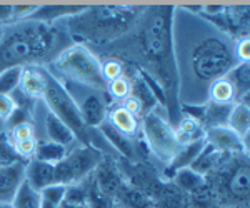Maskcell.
Instances as JSON below:
<instances>
[{
    "instance_id": "15",
    "label": "cell",
    "mask_w": 250,
    "mask_h": 208,
    "mask_svg": "<svg viewBox=\"0 0 250 208\" xmlns=\"http://www.w3.org/2000/svg\"><path fill=\"white\" fill-rule=\"evenodd\" d=\"M25 182L34 190H43L55 183V169L50 163L29 160L25 165Z\"/></svg>"
},
{
    "instance_id": "2",
    "label": "cell",
    "mask_w": 250,
    "mask_h": 208,
    "mask_svg": "<svg viewBox=\"0 0 250 208\" xmlns=\"http://www.w3.org/2000/svg\"><path fill=\"white\" fill-rule=\"evenodd\" d=\"M173 15L175 7L145 5L142 17L130 34L100 49L107 57H115L142 69L159 83L165 97L167 122L175 127L182 118V112L173 52Z\"/></svg>"
},
{
    "instance_id": "38",
    "label": "cell",
    "mask_w": 250,
    "mask_h": 208,
    "mask_svg": "<svg viewBox=\"0 0 250 208\" xmlns=\"http://www.w3.org/2000/svg\"><path fill=\"white\" fill-rule=\"evenodd\" d=\"M10 142H19V140H25V138H32L35 137V132L32 123H22V125H17L14 129H10V132H7Z\"/></svg>"
},
{
    "instance_id": "26",
    "label": "cell",
    "mask_w": 250,
    "mask_h": 208,
    "mask_svg": "<svg viewBox=\"0 0 250 208\" xmlns=\"http://www.w3.org/2000/svg\"><path fill=\"white\" fill-rule=\"evenodd\" d=\"M225 155H227V153L215 150L212 145H208V143L205 142V147L202 149V151L197 155V158L193 160V163L188 167V169H192L193 171H197L199 175L205 177L208 171H212L217 165H219L222 160H224Z\"/></svg>"
},
{
    "instance_id": "12",
    "label": "cell",
    "mask_w": 250,
    "mask_h": 208,
    "mask_svg": "<svg viewBox=\"0 0 250 208\" xmlns=\"http://www.w3.org/2000/svg\"><path fill=\"white\" fill-rule=\"evenodd\" d=\"M205 142L224 153H249V143L229 127H215L205 130Z\"/></svg>"
},
{
    "instance_id": "24",
    "label": "cell",
    "mask_w": 250,
    "mask_h": 208,
    "mask_svg": "<svg viewBox=\"0 0 250 208\" xmlns=\"http://www.w3.org/2000/svg\"><path fill=\"white\" fill-rule=\"evenodd\" d=\"M170 182L177 187V189L182 190L184 193H187L188 197L199 193V191H202L205 187H207V183H205V177L199 175L197 171H193L192 169L179 170L172 177Z\"/></svg>"
},
{
    "instance_id": "33",
    "label": "cell",
    "mask_w": 250,
    "mask_h": 208,
    "mask_svg": "<svg viewBox=\"0 0 250 208\" xmlns=\"http://www.w3.org/2000/svg\"><path fill=\"white\" fill-rule=\"evenodd\" d=\"M23 67H10L0 72V95H10L20 85V75Z\"/></svg>"
},
{
    "instance_id": "31",
    "label": "cell",
    "mask_w": 250,
    "mask_h": 208,
    "mask_svg": "<svg viewBox=\"0 0 250 208\" xmlns=\"http://www.w3.org/2000/svg\"><path fill=\"white\" fill-rule=\"evenodd\" d=\"M10 205L12 208H40V191L34 190L29 183L23 182Z\"/></svg>"
},
{
    "instance_id": "28",
    "label": "cell",
    "mask_w": 250,
    "mask_h": 208,
    "mask_svg": "<svg viewBox=\"0 0 250 208\" xmlns=\"http://www.w3.org/2000/svg\"><path fill=\"white\" fill-rule=\"evenodd\" d=\"M68 149L62 147L59 143H54L50 140H39L37 143V151H35V157L32 160H39L43 163H50V165H57L59 162H62L65 158Z\"/></svg>"
},
{
    "instance_id": "10",
    "label": "cell",
    "mask_w": 250,
    "mask_h": 208,
    "mask_svg": "<svg viewBox=\"0 0 250 208\" xmlns=\"http://www.w3.org/2000/svg\"><path fill=\"white\" fill-rule=\"evenodd\" d=\"M92 178H94L95 185L99 187V190L112 200L125 182L124 173L119 167V160H117V157H112V155L107 153L100 160L97 169L92 171Z\"/></svg>"
},
{
    "instance_id": "43",
    "label": "cell",
    "mask_w": 250,
    "mask_h": 208,
    "mask_svg": "<svg viewBox=\"0 0 250 208\" xmlns=\"http://www.w3.org/2000/svg\"><path fill=\"white\" fill-rule=\"evenodd\" d=\"M14 23V5H0V25L7 27Z\"/></svg>"
},
{
    "instance_id": "27",
    "label": "cell",
    "mask_w": 250,
    "mask_h": 208,
    "mask_svg": "<svg viewBox=\"0 0 250 208\" xmlns=\"http://www.w3.org/2000/svg\"><path fill=\"white\" fill-rule=\"evenodd\" d=\"M227 127L235 132L244 142L249 143V132H250V110L249 103H235L232 113L229 117Z\"/></svg>"
},
{
    "instance_id": "42",
    "label": "cell",
    "mask_w": 250,
    "mask_h": 208,
    "mask_svg": "<svg viewBox=\"0 0 250 208\" xmlns=\"http://www.w3.org/2000/svg\"><path fill=\"white\" fill-rule=\"evenodd\" d=\"M235 57L237 60L240 62H249V57H250V43H249V38H240V40H235Z\"/></svg>"
},
{
    "instance_id": "5",
    "label": "cell",
    "mask_w": 250,
    "mask_h": 208,
    "mask_svg": "<svg viewBox=\"0 0 250 208\" xmlns=\"http://www.w3.org/2000/svg\"><path fill=\"white\" fill-rule=\"evenodd\" d=\"M205 183L219 208L247 207L250 198L249 153H227L205 175Z\"/></svg>"
},
{
    "instance_id": "14",
    "label": "cell",
    "mask_w": 250,
    "mask_h": 208,
    "mask_svg": "<svg viewBox=\"0 0 250 208\" xmlns=\"http://www.w3.org/2000/svg\"><path fill=\"white\" fill-rule=\"evenodd\" d=\"M205 147V138L204 140H199V142H193V143H187L184 145L182 149L179 150V153L173 157L170 162L165 165V169L162 171V177L164 180L170 182L173 175L177 173L179 170H184V169H188V167L193 163V160L197 158V155L202 151V149Z\"/></svg>"
},
{
    "instance_id": "9",
    "label": "cell",
    "mask_w": 250,
    "mask_h": 208,
    "mask_svg": "<svg viewBox=\"0 0 250 208\" xmlns=\"http://www.w3.org/2000/svg\"><path fill=\"white\" fill-rule=\"evenodd\" d=\"M100 150L90 145H79L67 151L65 158L54 165L55 169V183L59 185H74L85 180L92 171L97 169L100 160L104 158Z\"/></svg>"
},
{
    "instance_id": "13",
    "label": "cell",
    "mask_w": 250,
    "mask_h": 208,
    "mask_svg": "<svg viewBox=\"0 0 250 208\" xmlns=\"http://www.w3.org/2000/svg\"><path fill=\"white\" fill-rule=\"evenodd\" d=\"M27 162H17L0 167V203H10L15 193L25 182Z\"/></svg>"
},
{
    "instance_id": "37",
    "label": "cell",
    "mask_w": 250,
    "mask_h": 208,
    "mask_svg": "<svg viewBox=\"0 0 250 208\" xmlns=\"http://www.w3.org/2000/svg\"><path fill=\"white\" fill-rule=\"evenodd\" d=\"M188 202H190L188 203V208H219L207 187L202 191H199V193L188 197Z\"/></svg>"
},
{
    "instance_id": "25",
    "label": "cell",
    "mask_w": 250,
    "mask_h": 208,
    "mask_svg": "<svg viewBox=\"0 0 250 208\" xmlns=\"http://www.w3.org/2000/svg\"><path fill=\"white\" fill-rule=\"evenodd\" d=\"M173 132H175V137L180 145H187V143H193L205 138L204 127L197 120L185 117V115H182V118L177 122V125L173 127Z\"/></svg>"
},
{
    "instance_id": "32",
    "label": "cell",
    "mask_w": 250,
    "mask_h": 208,
    "mask_svg": "<svg viewBox=\"0 0 250 208\" xmlns=\"http://www.w3.org/2000/svg\"><path fill=\"white\" fill-rule=\"evenodd\" d=\"M65 185H54L40 190V208H60V203L63 202L65 197Z\"/></svg>"
},
{
    "instance_id": "1",
    "label": "cell",
    "mask_w": 250,
    "mask_h": 208,
    "mask_svg": "<svg viewBox=\"0 0 250 208\" xmlns=\"http://www.w3.org/2000/svg\"><path fill=\"white\" fill-rule=\"evenodd\" d=\"M235 40L212 27L207 20L175 7L173 52L179 72L180 103L202 105L208 87L239 63Z\"/></svg>"
},
{
    "instance_id": "11",
    "label": "cell",
    "mask_w": 250,
    "mask_h": 208,
    "mask_svg": "<svg viewBox=\"0 0 250 208\" xmlns=\"http://www.w3.org/2000/svg\"><path fill=\"white\" fill-rule=\"evenodd\" d=\"M102 92L90 90L85 98L80 102L79 110L82 115L83 125L87 129H99L107 120L108 109H110V100L102 97Z\"/></svg>"
},
{
    "instance_id": "17",
    "label": "cell",
    "mask_w": 250,
    "mask_h": 208,
    "mask_svg": "<svg viewBox=\"0 0 250 208\" xmlns=\"http://www.w3.org/2000/svg\"><path fill=\"white\" fill-rule=\"evenodd\" d=\"M83 9H85L83 5H39V9L29 20L54 25L74 15H79L80 12H83Z\"/></svg>"
},
{
    "instance_id": "16",
    "label": "cell",
    "mask_w": 250,
    "mask_h": 208,
    "mask_svg": "<svg viewBox=\"0 0 250 208\" xmlns=\"http://www.w3.org/2000/svg\"><path fill=\"white\" fill-rule=\"evenodd\" d=\"M19 89L34 100H42L45 92V67H23Z\"/></svg>"
},
{
    "instance_id": "35",
    "label": "cell",
    "mask_w": 250,
    "mask_h": 208,
    "mask_svg": "<svg viewBox=\"0 0 250 208\" xmlns=\"http://www.w3.org/2000/svg\"><path fill=\"white\" fill-rule=\"evenodd\" d=\"M100 67H102V77L107 83L125 75L124 62L115 57H107L104 62H100Z\"/></svg>"
},
{
    "instance_id": "4",
    "label": "cell",
    "mask_w": 250,
    "mask_h": 208,
    "mask_svg": "<svg viewBox=\"0 0 250 208\" xmlns=\"http://www.w3.org/2000/svg\"><path fill=\"white\" fill-rule=\"evenodd\" d=\"M144 10L145 5H92L60 23L75 43L97 49L130 34Z\"/></svg>"
},
{
    "instance_id": "40",
    "label": "cell",
    "mask_w": 250,
    "mask_h": 208,
    "mask_svg": "<svg viewBox=\"0 0 250 208\" xmlns=\"http://www.w3.org/2000/svg\"><path fill=\"white\" fill-rule=\"evenodd\" d=\"M7 123H9L10 129H14V127H17V125H22V123H32V113L22 109H15L14 113L10 115V118L7 120Z\"/></svg>"
},
{
    "instance_id": "19",
    "label": "cell",
    "mask_w": 250,
    "mask_h": 208,
    "mask_svg": "<svg viewBox=\"0 0 250 208\" xmlns=\"http://www.w3.org/2000/svg\"><path fill=\"white\" fill-rule=\"evenodd\" d=\"M225 77H227V80L230 82V85L233 89L235 103H249V97H250V65H249V62L237 63Z\"/></svg>"
},
{
    "instance_id": "22",
    "label": "cell",
    "mask_w": 250,
    "mask_h": 208,
    "mask_svg": "<svg viewBox=\"0 0 250 208\" xmlns=\"http://www.w3.org/2000/svg\"><path fill=\"white\" fill-rule=\"evenodd\" d=\"M235 103H217V102H207L204 103V118L202 127L205 130L215 129V127H227L229 117L232 113V109Z\"/></svg>"
},
{
    "instance_id": "34",
    "label": "cell",
    "mask_w": 250,
    "mask_h": 208,
    "mask_svg": "<svg viewBox=\"0 0 250 208\" xmlns=\"http://www.w3.org/2000/svg\"><path fill=\"white\" fill-rule=\"evenodd\" d=\"M105 94L110 97V102L114 100L117 103H122L124 100L130 95V80L127 77H120V78L112 80V82L107 83Z\"/></svg>"
},
{
    "instance_id": "23",
    "label": "cell",
    "mask_w": 250,
    "mask_h": 208,
    "mask_svg": "<svg viewBox=\"0 0 250 208\" xmlns=\"http://www.w3.org/2000/svg\"><path fill=\"white\" fill-rule=\"evenodd\" d=\"M45 132H47V137L50 142L59 143V145L67 147V149L77 142V140H75V135L72 133V130L68 129L63 122H60L55 115H52L50 112L45 113Z\"/></svg>"
},
{
    "instance_id": "29",
    "label": "cell",
    "mask_w": 250,
    "mask_h": 208,
    "mask_svg": "<svg viewBox=\"0 0 250 208\" xmlns=\"http://www.w3.org/2000/svg\"><path fill=\"white\" fill-rule=\"evenodd\" d=\"M83 187L87 191V207L88 208H115L114 200L108 198L107 195H104L99 190V187L95 185L92 175H88L85 180H82Z\"/></svg>"
},
{
    "instance_id": "39",
    "label": "cell",
    "mask_w": 250,
    "mask_h": 208,
    "mask_svg": "<svg viewBox=\"0 0 250 208\" xmlns=\"http://www.w3.org/2000/svg\"><path fill=\"white\" fill-rule=\"evenodd\" d=\"M37 9L39 5H14V23L29 20Z\"/></svg>"
},
{
    "instance_id": "18",
    "label": "cell",
    "mask_w": 250,
    "mask_h": 208,
    "mask_svg": "<svg viewBox=\"0 0 250 208\" xmlns=\"http://www.w3.org/2000/svg\"><path fill=\"white\" fill-rule=\"evenodd\" d=\"M107 122L128 138H135L140 133V120L128 113L120 103H115L112 109H108Z\"/></svg>"
},
{
    "instance_id": "30",
    "label": "cell",
    "mask_w": 250,
    "mask_h": 208,
    "mask_svg": "<svg viewBox=\"0 0 250 208\" xmlns=\"http://www.w3.org/2000/svg\"><path fill=\"white\" fill-rule=\"evenodd\" d=\"M207 100L217 103H235V95H233V89L227 77H222L208 87Z\"/></svg>"
},
{
    "instance_id": "20",
    "label": "cell",
    "mask_w": 250,
    "mask_h": 208,
    "mask_svg": "<svg viewBox=\"0 0 250 208\" xmlns=\"http://www.w3.org/2000/svg\"><path fill=\"white\" fill-rule=\"evenodd\" d=\"M188 195L167 180L152 198V208H188Z\"/></svg>"
},
{
    "instance_id": "45",
    "label": "cell",
    "mask_w": 250,
    "mask_h": 208,
    "mask_svg": "<svg viewBox=\"0 0 250 208\" xmlns=\"http://www.w3.org/2000/svg\"><path fill=\"white\" fill-rule=\"evenodd\" d=\"M3 34H5V27L0 25V42H2V38H3Z\"/></svg>"
},
{
    "instance_id": "21",
    "label": "cell",
    "mask_w": 250,
    "mask_h": 208,
    "mask_svg": "<svg viewBox=\"0 0 250 208\" xmlns=\"http://www.w3.org/2000/svg\"><path fill=\"white\" fill-rule=\"evenodd\" d=\"M115 208H152V200L125 180L114 197Z\"/></svg>"
},
{
    "instance_id": "7",
    "label": "cell",
    "mask_w": 250,
    "mask_h": 208,
    "mask_svg": "<svg viewBox=\"0 0 250 208\" xmlns=\"http://www.w3.org/2000/svg\"><path fill=\"white\" fill-rule=\"evenodd\" d=\"M42 100L48 107V112L52 115H55L60 122H63L72 130V133L75 135V140L80 145H90V142H88V129L83 125L77 100L65 89L62 80L55 77V75H52L47 69L45 92H43Z\"/></svg>"
},
{
    "instance_id": "36",
    "label": "cell",
    "mask_w": 250,
    "mask_h": 208,
    "mask_svg": "<svg viewBox=\"0 0 250 208\" xmlns=\"http://www.w3.org/2000/svg\"><path fill=\"white\" fill-rule=\"evenodd\" d=\"M17 162H23V160H20L19 155L15 153L7 132H0V167L12 165Z\"/></svg>"
},
{
    "instance_id": "3",
    "label": "cell",
    "mask_w": 250,
    "mask_h": 208,
    "mask_svg": "<svg viewBox=\"0 0 250 208\" xmlns=\"http://www.w3.org/2000/svg\"><path fill=\"white\" fill-rule=\"evenodd\" d=\"M74 40L62 23L17 22L5 27L0 42V72L10 67H47Z\"/></svg>"
},
{
    "instance_id": "41",
    "label": "cell",
    "mask_w": 250,
    "mask_h": 208,
    "mask_svg": "<svg viewBox=\"0 0 250 208\" xmlns=\"http://www.w3.org/2000/svg\"><path fill=\"white\" fill-rule=\"evenodd\" d=\"M15 110V103L10 98V95H0V120L7 122L10 118V115Z\"/></svg>"
},
{
    "instance_id": "46",
    "label": "cell",
    "mask_w": 250,
    "mask_h": 208,
    "mask_svg": "<svg viewBox=\"0 0 250 208\" xmlns=\"http://www.w3.org/2000/svg\"><path fill=\"white\" fill-rule=\"evenodd\" d=\"M0 208H12L10 203H0Z\"/></svg>"
},
{
    "instance_id": "6",
    "label": "cell",
    "mask_w": 250,
    "mask_h": 208,
    "mask_svg": "<svg viewBox=\"0 0 250 208\" xmlns=\"http://www.w3.org/2000/svg\"><path fill=\"white\" fill-rule=\"evenodd\" d=\"M45 69L54 75H60L67 83H77L85 89L105 94L107 82L102 77L100 58L90 47L83 43H72L55 57ZM65 83V85H67Z\"/></svg>"
},
{
    "instance_id": "8",
    "label": "cell",
    "mask_w": 250,
    "mask_h": 208,
    "mask_svg": "<svg viewBox=\"0 0 250 208\" xmlns=\"http://www.w3.org/2000/svg\"><path fill=\"white\" fill-rule=\"evenodd\" d=\"M140 133L150 150V155L164 162V165H167L184 147L177 140L173 127L160 113L159 109L140 120Z\"/></svg>"
},
{
    "instance_id": "44",
    "label": "cell",
    "mask_w": 250,
    "mask_h": 208,
    "mask_svg": "<svg viewBox=\"0 0 250 208\" xmlns=\"http://www.w3.org/2000/svg\"><path fill=\"white\" fill-rule=\"evenodd\" d=\"M60 208H88L87 205H77V203H70V202H65L63 200L62 203H60Z\"/></svg>"
}]
</instances>
